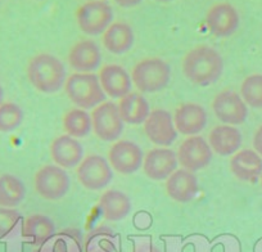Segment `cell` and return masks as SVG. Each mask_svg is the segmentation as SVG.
<instances>
[{
	"mask_svg": "<svg viewBox=\"0 0 262 252\" xmlns=\"http://www.w3.org/2000/svg\"><path fill=\"white\" fill-rule=\"evenodd\" d=\"M183 74L190 82L208 87L217 81L224 72V59L220 53L208 45L189 50L181 62Z\"/></svg>",
	"mask_w": 262,
	"mask_h": 252,
	"instance_id": "6da1fadb",
	"label": "cell"
},
{
	"mask_svg": "<svg viewBox=\"0 0 262 252\" xmlns=\"http://www.w3.org/2000/svg\"><path fill=\"white\" fill-rule=\"evenodd\" d=\"M27 77L32 87L44 94L58 93L67 80L63 62L49 53H40L29 60Z\"/></svg>",
	"mask_w": 262,
	"mask_h": 252,
	"instance_id": "7a4b0ae2",
	"label": "cell"
},
{
	"mask_svg": "<svg viewBox=\"0 0 262 252\" xmlns=\"http://www.w3.org/2000/svg\"><path fill=\"white\" fill-rule=\"evenodd\" d=\"M64 92L69 99L81 110L95 108L105 102V93L100 87L99 77L93 72L72 74L66 80Z\"/></svg>",
	"mask_w": 262,
	"mask_h": 252,
	"instance_id": "3957f363",
	"label": "cell"
},
{
	"mask_svg": "<svg viewBox=\"0 0 262 252\" xmlns=\"http://www.w3.org/2000/svg\"><path fill=\"white\" fill-rule=\"evenodd\" d=\"M133 84L142 93H157L171 80V69L162 58L150 57L139 60L131 71Z\"/></svg>",
	"mask_w": 262,
	"mask_h": 252,
	"instance_id": "277c9868",
	"label": "cell"
},
{
	"mask_svg": "<svg viewBox=\"0 0 262 252\" xmlns=\"http://www.w3.org/2000/svg\"><path fill=\"white\" fill-rule=\"evenodd\" d=\"M76 21L84 34L97 36L113 24V9L105 0H88L77 9Z\"/></svg>",
	"mask_w": 262,
	"mask_h": 252,
	"instance_id": "5b68a950",
	"label": "cell"
},
{
	"mask_svg": "<svg viewBox=\"0 0 262 252\" xmlns=\"http://www.w3.org/2000/svg\"><path fill=\"white\" fill-rule=\"evenodd\" d=\"M34 186L37 195L47 201L62 200L71 188V179L64 169L45 165L35 174Z\"/></svg>",
	"mask_w": 262,
	"mask_h": 252,
	"instance_id": "8992f818",
	"label": "cell"
},
{
	"mask_svg": "<svg viewBox=\"0 0 262 252\" xmlns=\"http://www.w3.org/2000/svg\"><path fill=\"white\" fill-rule=\"evenodd\" d=\"M93 132L103 142H116L123 132V121L115 102H103L92 112Z\"/></svg>",
	"mask_w": 262,
	"mask_h": 252,
	"instance_id": "52a82bcc",
	"label": "cell"
},
{
	"mask_svg": "<svg viewBox=\"0 0 262 252\" xmlns=\"http://www.w3.org/2000/svg\"><path fill=\"white\" fill-rule=\"evenodd\" d=\"M176 156H178V162L179 165H181V169L195 173L210 165L213 152L205 138L200 135H193L181 143Z\"/></svg>",
	"mask_w": 262,
	"mask_h": 252,
	"instance_id": "ba28073f",
	"label": "cell"
},
{
	"mask_svg": "<svg viewBox=\"0 0 262 252\" xmlns=\"http://www.w3.org/2000/svg\"><path fill=\"white\" fill-rule=\"evenodd\" d=\"M77 179L88 191H100L112 181L113 173L110 162L99 155H90L77 167Z\"/></svg>",
	"mask_w": 262,
	"mask_h": 252,
	"instance_id": "9c48e42d",
	"label": "cell"
},
{
	"mask_svg": "<svg viewBox=\"0 0 262 252\" xmlns=\"http://www.w3.org/2000/svg\"><path fill=\"white\" fill-rule=\"evenodd\" d=\"M212 110L216 117L224 125H242L248 117V106L242 99L241 94L234 90H223L212 102Z\"/></svg>",
	"mask_w": 262,
	"mask_h": 252,
	"instance_id": "30bf717a",
	"label": "cell"
},
{
	"mask_svg": "<svg viewBox=\"0 0 262 252\" xmlns=\"http://www.w3.org/2000/svg\"><path fill=\"white\" fill-rule=\"evenodd\" d=\"M144 153L137 143L131 140H117L108 151L111 167L122 175H130L143 166Z\"/></svg>",
	"mask_w": 262,
	"mask_h": 252,
	"instance_id": "8fae6325",
	"label": "cell"
},
{
	"mask_svg": "<svg viewBox=\"0 0 262 252\" xmlns=\"http://www.w3.org/2000/svg\"><path fill=\"white\" fill-rule=\"evenodd\" d=\"M143 125L148 139L160 147H168L178 138V130L173 123L172 115L162 108L150 111Z\"/></svg>",
	"mask_w": 262,
	"mask_h": 252,
	"instance_id": "7c38bea8",
	"label": "cell"
},
{
	"mask_svg": "<svg viewBox=\"0 0 262 252\" xmlns=\"http://www.w3.org/2000/svg\"><path fill=\"white\" fill-rule=\"evenodd\" d=\"M241 17L230 3L213 4L206 14V26L219 37H228L238 30Z\"/></svg>",
	"mask_w": 262,
	"mask_h": 252,
	"instance_id": "4fadbf2b",
	"label": "cell"
},
{
	"mask_svg": "<svg viewBox=\"0 0 262 252\" xmlns=\"http://www.w3.org/2000/svg\"><path fill=\"white\" fill-rule=\"evenodd\" d=\"M178 156L168 148H153L144 156L143 170L150 180H167L168 176L178 170Z\"/></svg>",
	"mask_w": 262,
	"mask_h": 252,
	"instance_id": "5bb4252c",
	"label": "cell"
},
{
	"mask_svg": "<svg viewBox=\"0 0 262 252\" xmlns=\"http://www.w3.org/2000/svg\"><path fill=\"white\" fill-rule=\"evenodd\" d=\"M173 123L178 133L183 135H198L207 125V112L201 104L184 103L175 111Z\"/></svg>",
	"mask_w": 262,
	"mask_h": 252,
	"instance_id": "9a60e30c",
	"label": "cell"
},
{
	"mask_svg": "<svg viewBox=\"0 0 262 252\" xmlns=\"http://www.w3.org/2000/svg\"><path fill=\"white\" fill-rule=\"evenodd\" d=\"M50 156L57 166L62 169L76 167L84 160V148L76 138L69 134L59 135L50 144Z\"/></svg>",
	"mask_w": 262,
	"mask_h": 252,
	"instance_id": "2e32d148",
	"label": "cell"
},
{
	"mask_svg": "<svg viewBox=\"0 0 262 252\" xmlns=\"http://www.w3.org/2000/svg\"><path fill=\"white\" fill-rule=\"evenodd\" d=\"M70 66L81 74H90L99 69L102 63V53L93 40H80L69 52Z\"/></svg>",
	"mask_w": 262,
	"mask_h": 252,
	"instance_id": "e0dca14e",
	"label": "cell"
},
{
	"mask_svg": "<svg viewBox=\"0 0 262 252\" xmlns=\"http://www.w3.org/2000/svg\"><path fill=\"white\" fill-rule=\"evenodd\" d=\"M99 82L105 95L121 99L131 93L133 80L128 72L120 65H107L100 70Z\"/></svg>",
	"mask_w": 262,
	"mask_h": 252,
	"instance_id": "ac0fdd59",
	"label": "cell"
},
{
	"mask_svg": "<svg viewBox=\"0 0 262 252\" xmlns=\"http://www.w3.org/2000/svg\"><path fill=\"white\" fill-rule=\"evenodd\" d=\"M166 192L176 202H190L198 193V179L195 174L185 169H178L166 180Z\"/></svg>",
	"mask_w": 262,
	"mask_h": 252,
	"instance_id": "d6986e66",
	"label": "cell"
},
{
	"mask_svg": "<svg viewBox=\"0 0 262 252\" xmlns=\"http://www.w3.org/2000/svg\"><path fill=\"white\" fill-rule=\"evenodd\" d=\"M230 171L236 179L253 183L262 175V157L254 150H242L233 155Z\"/></svg>",
	"mask_w": 262,
	"mask_h": 252,
	"instance_id": "ffe728a7",
	"label": "cell"
},
{
	"mask_svg": "<svg viewBox=\"0 0 262 252\" xmlns=\"http://www.w3.org/2000/svg\"><path fill=\"white\" fill-rule=\"evenodd\" d=\"M242 133L238 128L231 125H219L213 128L208 137L212 152L219 156H233L239 151L242 145Z\"/></svg>",
	"mask_w": 262,
	"mask_h": 252,
	"instance_id": "44dd1931",
	"label": "cell"
},
{
	"mask_svg": "<svg viewBox=\"0 0 262 252\" xmlns=\"http://www.w3.org/2000/svg\"><path fill=\"white\" fill-rule=\"evenodd\" d=\"M134 30L126 22H113L103 34V45L110 53L121 55L134 45Z\"/></svg>",
	"mask_w": 262,
	"mask_h": 252,
	"instance_id": "7402d4cb",
	"label": "cell"
},
{
	"mask_svg": "<svg viewBox=\"0 0 262 252\" xmlns=\"http://www.w3.org/2000/svg\"><path fill=\"white\" fill-rule=\"evenodd\" d=\"M117 107L123 123L128 125H142L150 113L148 100L142 94L135 92H131L126 97L121 98Z\"/></svg>",
	"mask_w": 262,
	"mask_h": 252,
	"instance_id": "603a6c76",
	"label": "cell"
},
{
	"mask_svg": "<svg viewBox=\"0 0 262 252\" xmlns=\"http://www.w3.org/2000/svg\"><path fill=\"white\" fill-rule=\"evenodd\" d=\"M99 207L103 215L110 221H121L127 218L131 213V200L126 193L111 189L102 195L99 200Z\"/></svg>",
	"mask_w": 262,
	"mask_h": 252,
	"instance_id": "cb8c5ba5",
	"label": "cell"
},
{
	"mask_svg": "<svg viewBox=\"0 0 262 252\" xmlns=\"http://www.w3.org/2000/svg\"><path fill=\"white\" fill-rule=\"evenodd\" d=\"M26 197L24 181L12 174L0 175V207L14 208Z\"/></svg>",
	"mask_w": 262,
	"mask_h": 252,
	"instance_id": "d4e9b609",
	"label": "cell"
},
{
	"mask_svg": "<svg viewBox=\"0 0 262 252\" xmlns=\"http://www.w3.org/2000/svg\"><path fill=\"white\" fill-rule=\"evenodd\" d=\"M55 225L53 220L42 214H32L25 220L22 234L34 239L35 244L47 242L54 234Z\"/></svg>",
	"mask_w": 262,
	"mask_h": 252,
	"instance_id": "484cf974",
	"label": "cell"
},
{
	"mask_svg": "<svg viewBox=\"0 0 262 252\" xmlns=\"http://www.w3.org/2000/svg\"><path fill=\"white\" fill-rule=\"evenodd\" d=\"M63 128L66 133L72 138H85L92 133V116L81 108L70 110L63 117Z\"/></svg>",
	"mask_w": 262,
	"mask_h": 252,
	"instance_id": "4316f807",
	"label": "cell"
},
{
	"mask_svg": "<svg viewBox=\"0 0 262 252\" xmlns=\"http://www.w3.org/2000/svg\"><path fill=\"white\" fill-rule=\"evenodd\" d=\"M241 97L247 106L262 108V75L253 74L247 76L241 85Z\"/></svg>",
	"mask_w": 262,
	"mask_h": 252,
	"instance_id": "83f0119b",
	"label": "cell"
},
{
	"mask_svg": "<svg viewBox=\"0 0 262 252\" xmlns=\"http://www.w3.org/2000/svg\"><path fill=\"white\" fill-rule=\"evenodd\" d=\"M24 121V111L13 102L0 104V132L11 133L18 129Z\"/></svg>",
	"mask_w": 262,
	"mask_h": 252,
	"instance_id": "f1b7e54d",
	"label": "cell"
},
{
	"mask_svg": "<svg viewBox=\"0 0 262 252\" xmlns=\"http://www.w3.org/2000/svg\"><path fill=\"white\" fill-rule=\"evenodd\" d=\"M21 219V215L14 208L0 207V238L11 233Z\"/></svg>",
	"mask_w": 262,
	"mask_h": 252,
	"instance_id": "f546056e",
	"label": "cell"
},
{
	"mask_svg": "<svg viewBox=\"0 0 262 252\" xmlns=\"http://www.w3.org/2000/svg\"><path fill=\"white\" fill-rule=\"evenodd\" d=\"M253 148L257 153L262 157V125L258 126L253 135Z\"/></svg>",
	"mask_w": 262,
	"mask_h": 252,
	"instance_id": "4dcf8cb0",
	"label": "cell"
},
{
	"mask_svg": "<svg viewBox=\"0 0 262 252\" xmlns=\"http://www.w3.org/2000/svg\"><path fill=\"white\" fill-rule=\"evenodd\" d=\"M135 252H161V251L153 243H150V242H145V243L139 244V246L135 248Z\"/></svg>",
	"mask_w": 262,
	"mask_h": 252,
	"instance_id": "1f68e13d",
	"label": "cell"
},
{
	"mask_svg": "<svg viewBox=\"0 0 262 252\" xmlns=\"http://www.w3.org/2000/svg\"><path fill=\"white\" fill-rule=\"evenodd\" d=\"M142 2L143 0H115V3L122 8H133V7L139 6Z\"/></svg>",
	"mask_w": 262,
	"mask_h": 252,
	"instance_id": "d6a6232c",
	"label": "cell"
},
{
	"mask_svg": "<svg viewBox=\"0 0 262 252\" xmlns=\"http://www.w3.org/2000/svg\"><path fill=\"white\" fill-rule=\"evenodd\" d=\"M3 99H4V92H3V88H2V85H0V104L3 103Z\"/></svg>",
	"mask_w": 262,
	"mask_h": 252,
	"instance_id": "836d02e7",
	"label": "cell"
},
{
	"mask_svg": "<svg viewBox=\"0 0 262 252\" xmlns=\"http://www.w3.org/2000/svg\"><path fill=\"white\" fill-rule=\"evenodd\" d=\"M156 2H160V3H168V2H172V0H156Z\"/></svg>",
	"mask_w": 262,
	"mask_h": 252,
	"instance_id": "e575fe53",
	"label": "cell"
},
{
	"mask_svg": "<svg viewBox=\"0 0 262 252\" xmlns=\"http://www.w3.org/2000/svg\"><path fill=\"white\" fill-rule=\"evenodd\" d=\"M261 186H262V175H261Z\"/></svg>",
	"mask_w": 262,
	"mask_h": 252,
	"instance_id": "d590c367",
	"label": "cell"
}]
</instances>
